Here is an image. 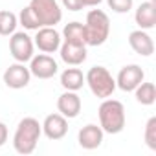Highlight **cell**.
Segmentation results:
<instances>
[{"label":"cell","instance_id":"obj_27","mask_svg":"<svg viewBox=\"0 0 156 156\" xmlns=\"http://www.w3.org/2000/svg\"><path fill=\"white\" fill-rule=\"evenodd\" d=\"M151 2H156V0H151Z\"/></svg>","mask_w":156,"mask_h":156},{"label":"cell","instance_id":"obj_6","mask_svg":"<svg viewBox=\"0 0 156 156\" xmlns=\"http://www.w3.org/2000/svg\"><path fill=\"white\" fill-rule=\"evenodd\" d=\"M35 44H33V39L24 33V31H15L9 39V51L13 55V59L17 62H28L35 53Z\"/></svg>","mask_w":156,"mask_h":156},{"label":"cell","instance_id":"obj_7","mask_svg":"<svg viewBox=\"0 0 156 156\" xmlns=\"http://www.w3.org/2000/svg\"><path fill=\"white\" fill-rule=\"evenodd\" d=\"M30 72L37 79H51L59 72V66H57V61L48 53H39L30 59Z\"/></svg>","mask_w":156,"mask_h":156},{"label":"cell","instance_id":"obj_15","mask_svg":"<svg viewBox=\"0 0 156 156\" xmlns=\"http://www.w3.org/2000/svg\"><path fill=\"white\" fill-rule=\"evenodd\" d=\"M61 59L70 66H79L87 61V46L85 44H73V42H62L61 48Z\"/></svg>","mask_w":156,"mask_h":156},{"label":"cell","instance_id":"obj_3","mask_svg":"<svg viewBox=\"0 0 156 156\" xmlns=\"http://www.w3.org/2000/svg\"><path fill=\"white\" fill-rule=\"evenodd\" d=\"M87 46H101L110 35V20L103 9H90L85 24Z\"/></svg>","mask_w":156,"mask_h":156},{"label":"cell","instance_id":"obj_16","mask_svg":"<svg viewBox=\"0 0 156 156\" xmlns=\"http://www.w3.org/2000/svg\"><path fill=\"white\" fill-rule=\"evenodd\" d=\"M134 20L140 30H152L156 24V4L154 2H141L134 13Z\"/></svg>","mask_w":156,"mask_h":156},{"label":"cell","instance_id":"obj_10","mask_svg":"<svg viewBox=\"0 0 156 156\" xmlns=\"http://www.w3.org/2000/svg\"><path fill=\"white\" fill-rule=\"evenodd\" d=\"M30 79H31V72L28 66H24V62H15L4 72V83L8 88L13 90L26 88L30 85Z\"/></svg>","mask_w":156,"mask_h":156},{"label":"cell","instance_id":"obj_21","mask_svg":"<svg viewBox=\"0 0 156 156\" xmlns=\"http://www.w3.org/2000/svg\"><path fill=\"white\" fill-rule=\"evenodd\" d=\"M19 24L24 30H30V31H37L41 28V24H39L37 17L33 15V11L30 9V6H26L24 9H20V13H19Z\"/></svg>","mask_w":156,"mask_h":156},{"label":"cell","instance_id":"obj_9","mask_svg":"<svg viewBox=\"0 0 156 156\" xmlns=\"http://www.w3.org/2000/svg\"><path fill=\"white\" fill-rule=\"evenodd\" d=\"M33 44L42 53H53L61 48V33L53 26H42L37 30V35L33 37Z\"/></svg>","mask_w":156,"mask_h":156},{"label":"cell","instance_id":"obj_17","mask_svg":"<svg viewBox=\"0 0 156 156\" xmlns=\"http://www.w3.org/2000/svg\"><path fill=\"white\" fill-rule=\"evenodd\" d=\"M61 85H62L64 90L77 92L85 85V75H83V72L79 68H66L61 73Z\"/></svg>","mask_w":156,"mask_h":156},{"label":"cell","instance_id":"obj_24","mask_svg":"<svg viewBox=\"0 0 156 156\" xmlns=\"http://www.w3.org/2000/svg\"><path fill=\"white\" fill-rule=\"evenodd\" d=\"M62 6L68 11H79L83 8H87L85 6V0H62Z\"/></svg>","mask_w":156,"mask_h":156},{"label":"cell","instance_id":"obj_19","mask_svg":"<svg viewBox=\"0 0 156 156\" xmlns=\"http://www.w3.org/2000/svg\"><path fill=\"white\" fill-rule=\"evenodd\" d=\"M134 96H136V101L141 103V105H152L156 101V88H154V83H145L141 81L136 88H134Z\"/></svg>","mask_w":156,"mask_h":156},{"label":"cell","instance_id":"obj_5","mask_svg":"<svg viewBox=\"0 0 156 156\" xmlns=\"http://www.w3.org/2000/svg\"><path fill=\"white\" fill-rule=\"evenodd\" d=\"M30 9L37 17L41 28L42 26H53L61 22L62 19V9L57 4V0H31Z\"/></svg>","mask_w":156,"mask_h":156},{"label":"cell","instance_id":"obj_26","mask_svg":"<svg viewBox=\"0 0 156 156\" xmlns=\"http://www.w3.org/2000/svg\"><path fill=\"white\" fill-rule=\"evenodd\" d=\"M103 2V0H85V6H90V8H94V6H99Z\"/></svg>","mask_w":156,"mask_h":156},{"label":"cell","instance_id":"obj_25","mask_svg":"<svg viewBox=\"0 0 156 156\" xmlns=\"http://www.w3.org/2000/svg\"><path fill=\"white\" fill-rule=\"evenodd\" d=\"M8 141V127L4 121H0V147Z\"/></svg>","mask_w":156,"mask_h":156},{"label":"cell","instance_id":"obj_1","mask_svg":"<svg viewBox=\"0 0 156 156\" xmlns=\"http://www.w3.org/2000/svg\"><path fill=\"white\" fill-rule=\"evenodd\" d=\"M42 134V125L35 118H24L19 121L17 130L13 134V147L19 154H31L37 149L39 138Z\"/></svg>","mask_w":156,"mask_h":156},{"label":"cell","instance_id":"obj_13","mask_svg":"<svg viewBox=\"0 0 156 156\" xmlns=\"http://www.w3.org/2000/svg\"><path fill=\"white\" fill-rule=\"evenodd\" d=\"M103 129L99 125H94V123H88L85 125L81 130H79V136H77V141H79V145L87 151H94L98 149L101 143H103Z\"/></svg>","mask_w":156,"mask_h":156},{"label":"cell","instance_id":"obj_18","mask_svg":"<svg viewBox=\"0 0 156 156\" xmlns=\"http://www.w3.org/2000/svg\"><path fill=\"white\" fill-rule=\"evenodd\" d=\"M62 37L66 42L73 44H85L87 46V35H85V24L81 22H70L62 30Z\"/></svg>","mask_w":156,"mask_h":156},{"label":"cell","instance_id":"obj_4","mask_svg":"<svg viewBox=\"0 0 156 156\" xmlns=\"http://www.w3.org/2000/svg\"><path fill=\"white\" fill-rule=\"evenodd\" d=\"M85 83L88 85L90 92L99 99L110 98L116 90V79L105 66H92L85 75Z\"/></svg>","mask_w":156,"mask_h":156},{"label":"cell","instance_id":"obj_23","mask_svg":"<svg viewBox=\"0 0 156 156\" xmlns=\"http://www.w3.org/2000/svg\"><path fill=\"white\" fill-rule=\"evenodd\" d=\"M107 4L116 13H129L132 9V0H107Z\"/></svg>","mask_w":156,"mask_h":156},{"label":"cell","instance_id":"obj_12","mask_svg":"<svg viewBox=\"0 0 156 156\" xmlns=\"http://www.w3.org/2000/svg\"><path fill=\"white\" fill-rule=\"evenodd\" d=\"M81 107H83L81 98L77 96V92H72V90H66V92L61 94L59 99H57V110H59V114H62L66 119L77 118V116H79V112H81Z\"/></svg>","mask_w":156,"mask_h":156},{"label":"cell","instance_id":"obj_11","mask_svg":"<svg viewBox=\"0 0 156 156\" xmlns=\"http://www.w3.org/2000/svg\"><path fill=\"white\" fill-rule=\"evenodd\" d=\"M42 125V132L48 140L51 141H57V140H62L68 132V119L62 116V114H50L44 118V121L41 123Z\"/></svg>","mask_w":156,"mask_h":156},{"label":"cell","instance_id":"obj_2","mask_svg":"<svg viewBox=\"0 0 156 156\" xmlns=\"http://www.w3.org/2000/svg\"><path fill=\"white\" fill-rule=\"evenodd\" d=\"M99 127L103 129V132L107 134H119L125 129V107L121 101L118 99H103V103L99 105Z\"/></svg>","mask_w":156,"mask_h":156},{"label":"cell","instance_id":"obj_20","mask_svg":"<svg viewBox=\"0 0 156 156\" xmlns=\"http://www.w3.org/2000/svg\"><path fill=\"white\" fill-rule=\"evenodd\" d=\"M19 26V17L13 11H0V35L9 37Z\"/></svg>","mask_w":156,"mask_h":156},{"label":"cell","instance_id":"obj_14","mask_svg":"<svg viewBox=\"0 0 156 156\" xmlns=\"http://www.w3.org/2000/svg\"><path fill=\"white\" fill-rule=\"evenodd\" d=\"M129 46L141 57H149L154 53V42L145 30H134L129 35Z\"/></svg>","mask_w":156,"mask_h":156},{"label":"cell","instance_id":"obj_8","mask_svg":"<svg viewBox=\"0 0 156 156\" xmlns=\"http://www.w3.org/2000/svg\"><path fill=\"white\" fill-rule=\"evenodd\" d=\"M145 79V72L138 64H127L119 70L116 77V87L123 92H134V88Z\"/></svg>","mask_w":156,"mask_h":156},{"label":"cell","instance_id":"obj_22","mask_svg":"<svg viewBox=\"0 0 156 156\" xmlns=\"http://www.w3.org/2000/svg\"><path fill=\"white\" fill-rule=\"evenodd\" d=\"M143 140L147 143V147L151 151H156V118L152 116L147 125H145V132H143Z\"/></svg>","mask_w":156,"mask_h":156}]
</instances>
